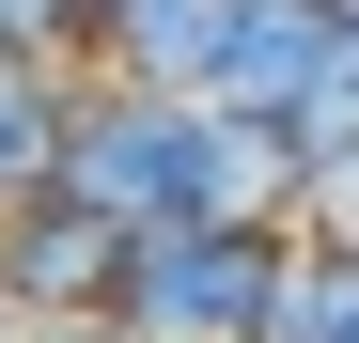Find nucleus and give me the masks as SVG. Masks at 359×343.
<instances>
[{"instance_id":"obj_1","label":"nucleus","mask_w":359,"mask_h":343,"mask_svg":"<svg viewBox=\"0 0 359 343\" xmlns=\"http://www.w3.org/2000/svg\"><path fill=\"white\" fill-rule=\"evenodd\" d=\"M281 265H297V218H141L109 312L156 328V343H266Z\"/></svg>"},{"instance_id":"obj_5","label":"nucleus","mask_w":359,"mask_h":343,"mask_svg":"<svg viewBox=\"0 0 359 343\" xmlns=\"http://www.w3.org/2000/svg\"><path fill=\"white\" fill-rule=\"evenodd\" d=\"M266 343H359V234H297Z\"/></svg>"},{"instance_id":"obj_10","label":"nucleus","mask_w":359,"mask_h":343,"mask_svg":"<svg viewBox=\"0 0 359 343\" xmlns=\"http://www.w3.org/2000/svg\"><path fill=\"white\" fill-rule=\"evenodd\" d=\"M344 16H359V0H344Z\"/></svg>"},{"instance_id":"obj_4","label":"nucleus","mask_w":359,"mask_h":343,"mask_svg":"<svg viewBox=\"0 0 359 343\" xmlns=\"http://www.w3.org/2000/svg\"><path fill=\"white\" fill-rule=\"evenodd\" d=\"M234 0H109L94 16V78H156V94H219Z\"/></svg>"},{"instance_id":"obj_3","label":"nucleus","mask_w":359,"mask_h":343,"mask_svg":"<svg viewBox=\"0 0 359 343\" xmlns=\"http://www.w3.org/2000/svg\"><path fill=\"white\" fill-rule=\"evenodd\" d=\"M328 47H344V0H234L219 94L266 109V125H297V109H313V78H328Z\"/></svg>"},{"instance_id":"obj_6","label":"nucleus","mask_w":359,"mask_h":343,"mask_svg":"<svg viewBox=\"0 0 359 343\" xmlns=\"http://www.w3.org/2000/svg\"><path fill=\"white\" fill-rule=\"evenodd\" d=\"M63 78L79 63H16V47H0V203L47 188V156H63Z\"/></svg>"},{"instance_id":"obj_8","label":"nucleus","mask_w":359,"mask_h":343,"mask_svg":"<svg viewBox=\"0 0 359 343\" xmlns=\"http://www.w3.org/2000/svg\"><path fill=\"white\" fill-rule=\"evenodd\" d=\"M79 343H156V328H126V312H79Z\"/></svg>"},{"instance_id":"obj_7","label":"nucleus","mask_w":359,"mask_h":343,"mask_svg":"<svg viewBox=\"0 0 359 343\" xmlns=\"http://www.w3.org/2000/svg\"><path fill=\"white\" fill-rule=\"evenodd\" d=\"M94 16L109 0H0V47L16 63H94Z\"/></svg>"},{"instance_id":"obj_9","label":"nucleus","mask_w":359,"mask_h":343,"mask_svg":"<svg viewBox=\"0 0 359 343\" xmlns=\"http://www.w3.org/2000/svg\"><path fill=\"white\" fill-rule=\"evenodd\" d=\"M0 343H16V297H0Z\"/></svg>"},{"instance_id":"obj_2","label":"nucleus","mask_w":359,"mask_h":343,"mask_svg":"<svg viewBox=\"0 0 359 343\" xmlns=\"http://www.w3.org/2000/svg\"><path fill=\"white\" fill-rule=\"evenodd\" d=\"M0 297L16 312H109L126 297V218H94L63 172L0 203Z\"/></svg>"}]
</instances>
